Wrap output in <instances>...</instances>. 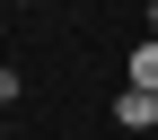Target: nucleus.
<instances>
[{
  "instance_id": "nucleus-1",
  "label": "nucleus",
  "mask_w": 158,
  "mask_h": 140,
  "mask_svg": "<svg viewBox=\"0 0 158 140\" xmlns=\"http://www.w3.org/2000/svg\"><path fill=\"white\" fill-rule=\"evenodd\" d=\"M114 123H123L132 140H149V131H158V96H141V88H123V96H114Z\"/></svg>"
},
{
  "instance_id": "nucleus-2",
  "label": "nucleus",
  "mask_w": 158,
  "mask_h": 140,
  "mask_svg": "<svg viewBox=\"0 0 158 140\" xmlns=\"http://www.w3.org/2000/svg\"><path fill=\"white\" fill-rule=\"evenodd\" d=\"M123 88L158 96V35H141V44H132V62H123Z\"/></svg>"
},
{
  "instance_id": "nucleus-3",
  "label": "nucleus",
  "mask_w": 158,
  "mask_h": 140,
  "mask_svg": "<svg viewBox=\"0 0 158 140\" xmlns=\"http://www.w3.org/2000/svg\"><path fill=\"white\" fill-rule=\"evenodd\" d=\"M18 88H27V79H18V70H0V105H18Z\"/></svg>"
},
{
  "instance_id": "nucleus-4",
  "label": "nucleus",
  "mask_w": 158,
  "mask_h": 140,
  "mask_svg": "<svg viewBox=\"0 0 158 140\" xmlns=\"http://www.w3.org/2000/svg\"><path fill=\"white\" fill-rule=\"evenodd\" d=\"M149 35H158V0H149Z\"/></svg>"
},
{
  "instance_id": "nucleus-5",
  "label": "nucleus",
  "mask_w": 158,
  "mask_h": 140,
  "mask_svg": "<svg viewBox=\"0 0 158 140\" xmlns=\"http://www.w3.org/2000/svg\"><path fill=\"white\" fill-rule=\"evenodd\" d=\"M149 140H158V131H149Z\"/></svg>"
},
{
  "instance_id": "nucleus-6",
  "label": "nucleus",
  "mask_w": 158,
  "mask_h": 140,
  "mask_svg": "<svg viewBox=\"0 0 158 140\" xmlns=\"http://www.w3.org/2000/svg\"><path fill=\"white\" fill-rule=\"evenodd\" d=\"M123 140H132V131H123Z\"/></svg>"
}]
</instances>
